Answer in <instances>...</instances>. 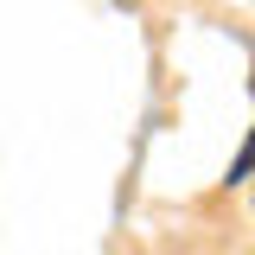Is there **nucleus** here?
Segmentation results:
<instances>
[{"instance_id": "1", "label": "nucleus", "mask_w": 255, "mask_h": 255, "mask_svg": "<svg viewBox=\"0 0 255 255\" xmlns=\"http://www.w3.org/2000/svg\"><path fill=\"white\" fill-rule=\"evenodd\" d=\"M255 166V134H249V147H243V153H236V166H230V179H243V172H249Z\"/></svg>"}]
</instances>
